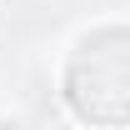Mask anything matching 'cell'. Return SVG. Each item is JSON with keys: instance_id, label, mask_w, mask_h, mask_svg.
I'll return each instance as SVG.
<instances>
[{"instance_id": "obj_1", "label": "cell", "mask_w": 130, "mask_h": 130, "mask_svg": "<svg viewBox=\"0 0 130 130\" xmlns=\"http://www.w3.org/2000/svg\"><path fill=\"white\" fill-rule=\"evenodd\" d=\"M0 125H25V110H15V105H5V110H0Z\"/></svg>"}, {"instance_id": "obj_2", "label": "cell", "mask_w": 130, "mask_h": 130, "mask_svg": "<svg viewBox=\"0 0 130 130\" xmlns=\"http://www.w3.org/2000/svg\"><path fill=\"white\" fill-rule=\"evenodd\" d=\"M0 30H5V0H0Z\"/></svg>"}]
</instances>
